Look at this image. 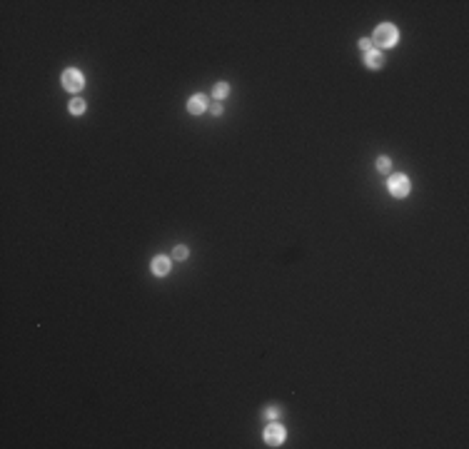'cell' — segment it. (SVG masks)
Returning a JSON list of instances; mask_svg holds the SVG:
<instances>
[{"mask_svg":"<svg viewBox=\"0 0 469 449\" xmlns=\"http://www.w3.org/2000/svg\"><path fill=\"white\" fill-rule=\"evenodd\" d=\"M372 43H375V45H382V47H394V45L400 43V30H397V25H392V22H382V25H377Z\"/></svg>","mask_w":469,"mask_h":449,"instance_id":"6da1fadb","label":"cell"},{"mask_svg":"<svg viewBox=\"0 0 469 449\" xmlns=\"http://www.w3.org/2000/svg\"><path fill=\"white\" fill-rule=\"evenodd\" d=\"M387 190H389V195H392V197L402 200V197H407V195L412 192V180L407 178L404 172L389 175V180H387Z\"/></svg>","mask_w":469,"mask_h":449,"instance_id":"7a4b0ae2","label":"cell"},{"mask_svg":"<svg viewBox=\"0 0 469 449\" xmlns=\"http://www.w3.org/2000/svg\"><path fill=\"white\" fill-rule=\"evenodd\" d=\"M60 83H63V88L67 90V92H80L83 88H85V75L80 72V70H75V67H67V70H63V78H60Z\"/></svg>","mask_w":469,"mask_h":449,"instance_id":"3957f363","label":"cell"},{"mask_svg":"<svg viewBox=\"0 0 469 449\" xmlns=\"http://www.w3.org/2000/svg\"><path fill=\"white\" fill-rule=\"evenodd\" d=\"M265 442H267V447H280L282 442H285V427L275 419V422H269L267 427H265Z\"/></svg>","mask_w":469,"mask_h":449,"instance_id":"277c9868","label":"cell"},{"mask_svg":"<svg viewBox=\"0 0 469 449\" xmlns=\"http://www.w3.org/2000/svg\"><path fill=\"white\" fill-rule=\"evenodd\" d=\"M150 269H153V274H157V277H165V274H170V269H172V257H167V255L153 257Z\"/></svg>","mask_w":469,"mask_h":449,"instance_id":"5b68a950","label":"cell"},{"mask_svg":"<svg viewBox=\"0 0 469 449\" xmlns=\"http://www.w3.org/2000/svg\"><path fill=\"white\" fill-rule=\"evenodd\" d=\"M207 110V97L205 95H192V97H187V112L190 115H202Z\"/></svg>","mask_w":469,"mask_h":449,"instance_id":"8992f818","label":"cell"},{"mask_svg":"<svg viewBox=\"0 0 469 449\" xmlns=\"http://www.w3.org/2000/svg\"><path fill=\"white\" fill-rule=\"evenodd\" d=\"M364 65L369 67V70H380L382 65H384V55L380 53V50H369V53H364Z\"/></svg>","mask_w":469,"mask_h":449,"instance_id":"52a82bcc","label":"cell"},{"mask_svg":"<svg viewBox=\"0 0 469 449\" xmlns=\"http://www.w3.org/2000/svg\"><path fill=\"white\" fill-rule=\"evenodd\" d=\"M212 95H215V100H225V97L230 95V85H227L225 80L215 83V88H212Z\"/></svg>","mask_w":469,"mask_h":449,"instance_id":"ba28073f","label":"cell"},{"mask_svg":"<svg viewBox=\"0 0 469 449\" xmlns=\"http://www.w3.org/2000/svg\"><path fill=\"white\" fill-rule=\"evenodd\" d=\"M67 110H70V115H83V112H85V100L72 97V100H70V105H67Z\"/></svg>","mask_w":469,"mask_h":449,"instance_id":"9c48e42d","label":"cell"},{"mask_svg":"<svg viewBox=\"0 0 469 449\" xmlns=\"http://www.w3.org/2000/svg\"><path fill=\"white\" fill-rule=\"evenodd\" d=\"M377 170H380V172H389V170H392V160H389L387 155L377 157Z\"/></svg>","mask_w":469,"mask_h":449,"instance_id":"30bf717a","label":"cell"},{"mask_svg":"<svg viewBox=\"0 0 469 449\" xmlns=\"http://www.w3.org/2000/svg\"><path fill=\"white\" fill-rule=\"evenodd\" d=\"M187 247L185 245H175V249H172V257H175V260H187Z\"/></svg>","mask_w":469,"mask_h":449,"instance_id":"8fae6325","label":"cell"},{"mask_svg":"<svg viewBox=\"0 0 469 449\" xmlns=\"http://www.w3.org/2000/svg\"><path fill=\"white\" fill-rule=\"evenodd\" d=\"M357 45H359V50H362V53H369V50H372V45H375V43H372V38H362V40H359Z\"/></svg>","mask_w":469,"mask_h":449,"instance_id":"7c38bea8","label":"cell"},{"mask_svg":"<svg viewBox=\"0 0 469 449\" xmlns=\"http://www.w3.org/2000/svg\"><path fill=\"white\" fill-rule=\"evenodd\" d=\"M265 417H267V419H272V422H275V419L280 417V409H277V407H267V409H265Z\"/></svg>","mask_w":469,"mask_h":449,"instance_id":"4fadbf2b","label":"cell"},{"mask_svg":"<svg viewBox=\"0 0 469 449\" xmlns=\"http://www.w3.org/2000/svg\"><path fill=\"white\" fill-rule=\"evenodd\" d=\"M210 110H212V115H222V105H212Z\"/></svg>","mask_w":469,"mask_h":449,"instance_id":"5bb4252c","label":"cell"}]
</instances>
